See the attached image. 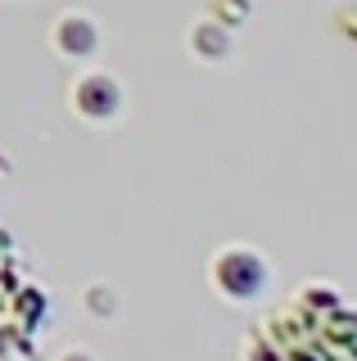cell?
<instances>
[{
	"label": "cell",
	"instance_id": "cell-1",
	"mask_svg": "<svg viewBox=\"0 0 357 361\" xmlns=\"http://www.w3.org/2000/svg\"><path fill=\"white\" fill-rule=\"evenodd\" d=\"M208 276H213L217 293L231 298V302H253V298L267 293V262L253 244H226L213 257Z\"/></svg>",
	"mask_w": 357,
	"mask_h": 361
},
{
	"label": "cell",
	"instance_id": "cell-2",
	"mask_svg": "<svg viewBox=\"0 0 357 361\" xmlns=\"http://www.w3.org/2000/svg\"><path fill=\"white\" fill-rule=\"evenodd\" d=\"M68 99H73V113H77V118H86V122H114L118 113H122V104H127L118 77L114 73H99V68H91V73L77 77L73 90H68Z\"/></svg>",
	"mask_w": 357,
	"mask_h": 361
},
{
	"label": "cell",
	"instance_id": "cell-3",
	"mask_svg": "<svg viewBox=\"0 0 357 361\" xmlns=\"http://www.w3.org/2000/svg\"><path fill=\"white\" fill-rule=\"evenodd\" d=\"M54 50L68 59H91L99 50V27L86 14H59L54 18Z\"/></svg>",
	"mask_w": 357,
	"mask_h": 361
}]
</instances>
